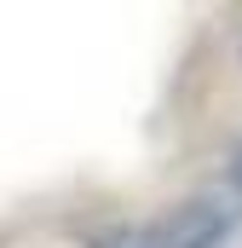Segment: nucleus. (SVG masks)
Segmentation results:
<instances>
[{
  "label": "nucleus",
  "instance_id": "obj_2",
  "mask_svg": "<svg viewBox=\"0 0 242 248\" xmlns=\"http://www.w3.org/2000/svg\"><path fill=\"white\" fill-rule=\"evenodd\" d=\"M231 179H237V185H242V150H237V156H231Z\"/></svg>",
  "mask_w": 242,
  "mask_h": 248
},
{
  "label": "nucleus",
  "instance_id": "obj_1",
  "mask_svg": "<svg viewBox=\"0 0 242 248\" xmlns=\"http://www.w3.org/2000/svg\"><path fill=\"white\" fill-rule=\"evenodd\" d=\"M231 225H237V214L219 208V202H179L162 219H150V225L116 237L110 248H213Z\"/></svg>",
  "mask_w": 242,
  "mask_h": 248
}]
</instances>
